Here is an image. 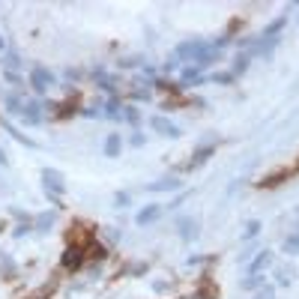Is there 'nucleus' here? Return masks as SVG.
<instances>
[{
    "label": "nucleus",
    "mask_w": 299,
    "mask_h": 299,
    "mask_svg": "<svg viewBox=\"0 0 299 299\" xmlns=\"http://www.w3.org/2000/svg\"><path fill=\"white\" fill-rule=\"evenodd\" d=\"M212 51V45L209 42H182V45H177V51H174V57H179V60H195V63H201L207 54Z\"/></svg>",
    "instance_id": "f257e3e1"
},
{
    "label": "nucleus",
    "mask_w": 299,
    "mask_h": 299,
    "mask_svg": "<svg viewBox=\"0 0 299 299\" xmlns=\"http://www.w3.org/2000/svg\"><path fill=\"white\" fill-rule=\"evenodd\" d=\"M30 84H33L36 93H48V87H54V75L42 66H33L30 69Z\"/></svg>",
    "instance_id": "f03ea898"
},
{
    "label": "nucleus",
    "mask_w": 299,
    "mask_h": 299,
    "mask_svg": "<svg viewBox=\"0 0 299 299\" xmlns=\"http://www.w3.org/2000/svg\"><path fill=\"white\" fill-rule=\"evenodd\" d=\"M177 231L182 239H195L201 231V218L198 215H177Z\"/></svg>",
    "instance_id": "7ed1b4c3"
},
{
    "label": "nucleus",
    "mask_w": 299,
    "mask_h": 299,
    "mask_svg": "<svg viewBox=\"0 0 299 299\" xmlns=\"http://www.w3.org/2000/svg\"><path fill=\"white\" fill-rule=\"evenodd\" d=\"M42 182H45V189H48V195H63L66 192V182H63V174L60 171H51V168H45L42 171Z\"/></svg>",
    "instance_id": "20e7f679"
},
{
    "label": "nucleus",
    "mask_w": 299,
    "mask_h": 299,
    "mask_svg": "<svg viewBox=\"0 0 299 299\" xmlns=\"http://www.w3.org/2000/svg\"><path fill=\"white\" fill-rule=\"evenodd\" d=\"M150 129L159 132V135H165V138H179V135H182L179 126H174L168 117H150Z\"/></svg>",
    "instance_id": "39448f33"
},
{
    "label": "nucleus",
    "mask_w": 299,
    "mask_h": 299,
    "mask_svg": "<svg viewBox=\"0 0 299 299\" xmlns=\"http://www.w3.org/2000/svg\"><path fill=\"white\" fill-rule=\"evenodd\" d=\"M84 254H87V251H84L81 245H78V248L69 245V248L63 251V260H60V264H63L66 269H78V267H81V260H84Z\"/></svg>",
    "instance_id": "423d86ee"
},
{
    "label": "nucleus",
    "mask_w": 299,
    "mask_h": 299,
    "mask_svg": "<svg viewBox=\"0 0 299 299\" xmlns=\"http://www.w3.org/2000/svg\"><path fill=\"white\" fill-rule=\"evenodd\" d=\"M269 264H272V251H257V254H254V260L248 264V275H260V272H264Z\"/></svg>",
    "instance_id": "0eeeda50"
},
{
    "label": "nucleus",
    "mask_w": 299,
    "mask_h": 299,
    "mask_svg": "<svg viewBox=\"0 0 299 299\" xmlns=\"http://www.w3.org/2000/svg\"><path fill=\"white\" fill-rule=\"evenodd\" d=\"M162 209H165V207H159V204H150V207H144V209L138 212V218H135V221L141 224V228H147V224H153V221L162 215Z\"/></svg>",
    "instance_id": "6e6552de"
},
{
    "label": "nucleus",
    "mask_w": 299,
    "mask_h": 299,
    "mask_svg": "<svg viewBox=\"0 0 299 299\" xmlns=\"http://www.w3.org/2000/svg\"><path fill=\"white\" fill-rule=\"evenodd\" d=\"M21 117H24V120H30L33 126H39V123H42V108H39V102H24Z\"/></svg>",
    "instance_id": "1a4fd4ad"
},
{
    "label": "nucleus",
    "mask_w": 299,
    "mask_h": 299,
    "mask_svg": "<svg viewBox=\"0 0 299 299\" xmlns=\"http://www.w3.org/2000/svg\"><path fill=\"white\" fill-rule=\"evenodd\" d=\"M120 150H123V138H120L117 132H111V135L105 138V156H108V159H117Z\"/></svg>",
    "instance_id": "9d476101"
},
{
    "label": "nucleus",
    "mask_w": 299,
    "mask_h": 299,
    "mask_svg": "<svg viewBox=\"0 0 299 299\" xmlns=\"http://www.w3.org/2000/svg\"><path fill=\"white\" fill-rule=\"evenodd\" d=\"M147 189H150V192H174V189H179V179H177V177H162V179H156V182H150Z\"/></svg>",
    "instance_id": "9b49d317"
},
{
    "label": "nucleus",
    "mask_w": 299,
    "mask_h": 299,
    "mask_svg": "<svg viewBox=\"0 0 299 299\" xmlns=\"http://www.w3.org/2000/svg\"><path fill=\"white\" fill-rule=\"evenodd\" d=\"M204 81H207V78L201 75V69H198V66H189V69L182 72V87H192V84H204Z\"/></svg>",
    "instance_id": "f8f14e48"
},
{
    "label": "nucleus",
    "mask_w": 299,
    "mask_h": 299,
    "mask_svg": "<svg viewBox=\"0 0 299 299\" xmlns=\"http://www.w3.org/2000/svg\"><path fill=\"white\" fill-rule=\"evenodd\" d=\"M102 111H105V117H111V120H123V105L117 99H108L102 105Z\"/></svg>",
    "instance_id": "ddd939ff"
},
{
    "label": "nucleus",
    "mask_w": 299,
    "mask_h": 299,
    "mask_svg": "<svg viewBox=\"0 0 299 299\" xmlns=\"http://www.w3.org/2000/svg\"><path fill=\"white\" fill-rule=\"evenodd\" d=\"M212 153H215V144H204V147H198V150H195V156H192V165H204Z\"/></svg>",
    "instance_id": "4468645a"
},
{
    "label": "nucleus",
    "mask_w": 299,
    "mask_h": 299,
    "mask_svg": "<svg viewBox=\"0 0 299 299\" xmlns=\"http://www.w3.org/2000/svg\"><path fill=\"white\" fill-rule=\"evenodd\" d=\"M264 284H267V278H264V275H248V278L242 281V290L254 293V290H260V287H264Z\"/></svg>",
    "instance_id": "2eb2a0df"
},
{
    "label": "nucleus",
    "mask_w": 299,
    "mask_h": 299,
    "mask_svg": "<svg viewBox=\"0 0 299 299\" xmlns=\"http://www.w3.org/2000/svg\"><path fill=\"white\" fill-rule=\"evenodd\" d=\"M51 224H54V209H51V212H45V215H39V218H36V224H33V228L39 231V234H45V231L51 228Z\"/></svg>",
    "instance_id": "dca6fc26"
},
{
    "label": "nucleus",
    "mask_w": 299,
    "mask_h": 299,
    "mask_svg": "<svg viewBox=\"0 0 299 299\" xmlns=\"http://www.w3.org/2000/svg\"><path fill=\"white\" fill-rule=\"evenodd\" d=\"M248 63H251V54H239V57L234 60V78H237V75H242V72L248 69Z\"/></svg>",
    "instance_id": "f3484780"
},
{
    "label": "nucleus",
    "mask_w": 299,
    "mask_h": 299,
    "mask_svg": "<svg viewBox=\"0 0 299 299\" xmlns=\"http://www.w3.org/2000/svg\"><path fill=\"white\" fill-rule=\"evenodd\" d=\"M21 108H24V102H21L15 93H6V111H12V114H21Z\"/></svg>",
    "instance_id": "a211bd4d"
},
{
    "label": "nucleus",
    "mask_w": 299,
    "mask_h": 299,
    "mask_svg": "<svg viewBox=\"0 0 299 299\" xmlns=\"http://www.w3.org/2000/svg\"><path fill=\"white\" fill-rule=\"evenodd\" d=\"M123 120H129V126H141V117H138V111H135L132 105L123 108Z\"/></svg>",
    "instance_id": "6ab92c4d"
},
{
    "label": "nucleus",
    "mask_w": 299,
    "mask_h": 299,
    "mask_svg": "<svg viewBox=\"0 0 299 299\" xmlns=\"http://www.w3.org/2000/svg\"><path fill=\"white\" fill-rule=\"evenodd\" d=\"M284 251L287 254H299V234H293V237L284 239Z\"/></svg>",
    "instance_id": "aec40b11"
},
{
    "label": "nucleus",
    "mask_w": 299,
    "mask_h": 299,
    "mask_svg": "<svg viewBox=\"0 0 299 299\" xmlns=\"http://www.w3.org/2000/svg\"><path fill=\"white\" fill-rule=\"evenodd\" d=\"M3 129H6V132H9V135H12V138H18V141H21V144H30V138H24V132H18V129H15V126H12V123H9V120H3Z\"/></svg>",
    "instance_id": "412c9836"
},
{
    "label": "nucleus",
    "mask_w": 299,
    "mask_h": 299,
    "mask_svg": "<svg viewBox=\"0 0 299 299\" xmlns=\"http://www.w3.org/2000/svg\"><path fill=\"white\" fill-rule=\"evenodd\" d=\"M257 234H260V221L254 218V221H248V224H245V234H242V237H245V239H254Z\"/></svg>",
    "instance_id": "4be33fe9"
},
{
    "label": "nucleus",
    "mask_w": 299,
    "mask_h": 299,
    "mask_svg": "<svg viewBox=\"0 0 299 299\" xmlns=\"http://www.w3.org/2000/svg\"><path fill=\"white\" fill-rule=\"evenodd\" d=\"M114 204H117V207H129V204H132V195H129V192H117V195H114Z\"/></svg>",
    "instance_id": "5701e85b"
},
{
    "label": "nucleus",
    "mask_w": 299,
    "mask_h": 299,
    "mask_svg": "<svg viewBox=\"0 0 299 299\" xmlns=\"http://www.w3.org/2000/svg\"><path fill=\"white\" fill-rule=\"evenodd\" d=\"M212 81H218V84H231V81H234V72H215V75H212Z\"/></svg>",
    "instance_id": "b1692460"
},
{
    "label": "nucleus",
    "mask_w": 299,
    "mask_h": 299,
    "mask_svg": "<svg viewBox=\"0 0 299 299\" xmlns=\"http://www.w3.org/2000/svg\"><path fill=\"white\" fill-rule=\"evenodd\" d=\"M272 293H275V290H272L269 284H264V287L257 290V299H272Z\"/></svg>",
    "instance_id": "393cba45"
},
{
    "label": "nucleus",
    "mask_w": 299,
    "mask_h": 299,
    "mask_svg": "<svg viewBox=\"0 0 299 299\" xmlns=\"http://www.w3.org/2000/svg\"><path fill=\"white\" fill-rule=\"evenodd\" d=\"M144 141H147V138H144L141 132H135V135L129 138V144H132V147H144Z\"/></svg>",
    "instance_id": "a878e982"
},
{
    "label": "nucleus",
    "mask_w": 299,
    "mask_h": 299,
    "mask_svg": "<svg viewBox=\"0 0 299 299\" xmlns=\"http://www.w3.org/2000/svg\"><path fill=\"white\" fill-rule=\"evenodd\" d=\"M278 284H290V269H278Z\"/></svg>",
    "instance_id": "bb28decb"
},
{
    "label": "nucleus",
    "mask_w": 299,
    "mask_h": 299,
    "mask_svg": "<svg viewBox=\"0 0 299 299\" xmlns=\"http://www.w3.org/2000/svg\"><path fill=\"white\" fill-rule=\"evenodd\" d=\"M6 81H9V84H18V81H21V78H18V72L9 69V72H6Z\"/></svg>",
    "instance_id": "cd10ccee"
},
{
    "label": "nucleus",
    "mask_w": 299,
    "mask_h": 299,
    "mask_svg": "<svg viewBox=\"0 0 299 299\" xmlns=\"http://www.w3.org/2000/svg\"><path fill=\"white\" fill-rule=\"evenodd\" d=\"M6 165V153H3V150H0V168H3Z\"/></svg>",
    "instance_id": "c85d7f7f"
},
{
    "label": "nucleus",
    "mask_w": 299,
    "mask_h": 299,
    "mask_svg": "<svg viewBox=\"0 0 299 299\" xmlns=\"http://www.w3.org/2000/svg\"><path fill=\"white\" fill-rule=\"evenodd\" d=\"M6 48V42H3V36H0V51H3Z\"/></svg>",
    "instance_id": "c756f323"
}]
</instances>
